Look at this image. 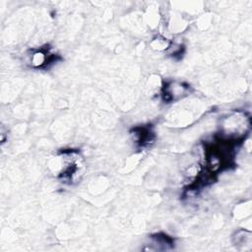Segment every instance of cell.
Returning <instances> with one entry per match:
<instances>
[{
    "label": "cell",
    "instance_id": "cell-1",
    "mask_svg": "<svg viewBox=\"0 0 252 252\" xmlns=\"http://www.w3.org/2000/svg\"><path fill=\"white\" fill-rule=\"evenodd\" d=\"M188 86H184L183 84H176V83H170L167 85V87L164 88L163 90V98L164 100H174L176 98H180L182 95L186 94L187 92L189 91Z\"/></svg>",
    "mask_w": 252,
    "mask_h": 252
}]
</instances>
